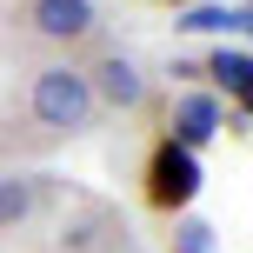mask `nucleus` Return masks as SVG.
Masks as SVG:
<instances>
[{
    "label": "nucleus",
    "mask_w": 253,
    "mask_h": 253,
    "mask_svg": "<svg viewBox=\"0 0 253 253\" xmlns=\"http://www.w3.org/2000/svg\"><path fill=\"white\" fill-rule=\"evenodd\" d=\"M27 114L47 126V133H87L93 114H100V100L87 87V67H67V60L40 67L34 87H27Z\"/></svg>",
    "instance_id": "nucleus-1"
},
{
    "label": "nucleus",
    "mask_w": 253,
    "mask_h": 253,
    "mask_svg": "<svg viewBox=\"0 0 253 253\" xmlns=\"http://www.w3.org/2000/svg\"><path fill=\"white\" fill-rule=\"evenodd\" d=\"M193 193H200V153L180 147V140H160L153 160H147V200L160 213H180Z\"/></svg>",
    "instance_id": "nucleus-2"
},
{
    "label": "nucleus",
    "mask_w": 253,
    "mask_h": 253,
    "mask_svg": "<svg viewBox=\"0 0 253 253\" xmlns=\"http://www.w3.org/2000/svg\"><path fill=\"white\" fill-rule=\"evenodd\" d=\"M27 20H34V34L53 40V47H80V40L100 27V13H93V0H27Z\"/></svg>",
    "instance_id": "nucleus-3"
},
{
    "label": "nucleus",
    "mask_w": 253,
    "mask_h": 253,
    "mask_svg": "<svg viewBox=\"0 0 253 253\" xmlns=\"http://www.w3.org/2000/svg\"><path fill=\"white\" fill-rule=\"evenodd\" d=\"M87 87L100 107H120V114H133L140 100H147V74H140L126 53H100V60L87 67Z\"/></svg>",
    "instance_id": "nucleus-4"
},
{
    "label": "nucleus",
    "mask_w": 253,
    "mask_h": 253,
    "mask_svg": "<svg viewBox=\"0 0 253 253\" xmlns=\"http://www.w3.org/2000/svg\"><path fill=\"white\" fill-rule=\"evenodd\" d=\"M220 126H227V107H220L213 93H180V100H173V133H167V140H180V147L200 153Z\"/></svg>",
    "instance_id": "nucleus-5"
},
{
    "label": "nucleus",
    "mask_w": 253,
    "mask_h": 253,
    "mask_svg": "<svg viewBox=\"0 0 253 253\" xmlns=\"http://www.w3.org/2000/svg\"><path fill=\"white\" fill-rule=\"evenodd\" d=\"M34 207H40V187H34V180H20V173L0 180V233L27 227V220H34Z\"/></svg>",
    "instance_id": "nucleus-6"
},
{
    "label": "nucleus",
    "mask_w": 253,
    "mask_h": 253,
    "mask_svg": "<svg viewBox=\"0 0 253 253\" xmlns=\"http://www.w3.org/2000/svg\"><path fill=\"white\" fill-rule=\"evenodd\" d=\"M180 27H187V34H233V27H240V7H213V0H193Z\"/></svg>",
    "instance_id": "nucleus-7"
},
{
    "label": "nucleus",
    "mask_w": 253,
    "mask_h": 253,
    "mask_svg": "<svg viewBox=\"0 0 253 253\" xmlns=\"http://www.w3.org/2000/svg\"><path fill=\"white\" fill-rule=\"evenodd\" d=\"M247 67H253V53H240V47H220L213 60L200 67V74H213V80H220V87H227V93H240V80H247Z\"/></svg>",
    "instance_id": "nucleus-8"
},
{
    "label": "nucleus",
    "mask_w": 253,
    "mask_h": 253,
    "mask_svg": "<svg viewBox=\"0 0 253 253\" xmlns=\"http://www.w3.org/2000/svg\"><path fill=\"white\" fill-rule=\"evenodd\" d=\"M180 253H213V227L187 220V227H180Z\"/></svg>",
    "instance_id": "nucleus-9"
},
{
    "label": "nucleus",
    "mask_w": 253,
    "mask_h": 253,
    "mask_svg": "<svg viewBox=\"0 0 253 253\" xmlns=\"http://www.w3.org/2000/svg\"><path fill=\"white\" fill-rule=\"evenodd\" d=\"M233 100H240V114L253 120V67H247V80H240V93H233Z\"/></svg>",
    "instance_id": "nucleus-10"
},
{
    "label": "nucleus",
    "mask_w": 253,
    "mask_h": 253,
    "mask_svg": "<svg viewBox=\"0 0 253 253\" xmlns=\"http://www.w3.org/2000/svg\"><path fill=\"white\" fill-rule=\"evenodd\" d=\"M240 34H247V40H253V7H240Z\"/></svg>",
    "instance_id": "nucleus-11"
},
{
    "label": "nucleus",
    "mask_w": 253,
    "mask_h": 253,
    "mask_svg": "<svg viewBox=\"0 0 253 253\" xmlns=\"http://www.w3.org/2000/svg\"><path fill=\"white\" fill-rule=\"evenodd\" d=\"M173 7H193V0H173Z\"/></svg>",
    "instance_id": "nucleus-12"
},
{
    "label": "nucleus",
    "mask_w": 253,
    "mask_h": 253,
    "mask_svg": "<svg viewBox=\"0 0 253 253\" xmlns=\"http://www.w3.org/2000/svg\"><path fill=\"white\" fill-rule=\"evenodd\" d=\"M240 7H253V0H240Z\"/></svg>",
    "instance_id": "nucleus-13"
}]
</instances>
